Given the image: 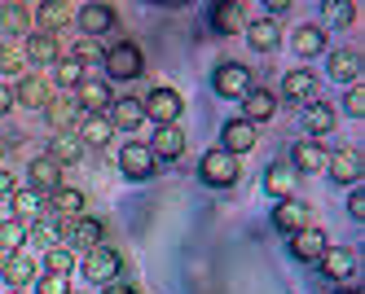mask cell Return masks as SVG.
Masks as SVG:
<instances>
[{
	"label": "cell",
	"mask_w": 365,
	"mask_h": 294,
	"mask_svg": "<svg viewBox=\"0 0 365 294\" xmlns=\"http://www.w3.org/2000/svg\"><path fill=\"white\" fill-rule=\"evenodd\" d=\"M36 290H40V294H71L66 277H53V273H44V277L36 281Z\"/></svg>",
	"instance_id": "43"
},
{
	"label": "cell",
	"mask_w": 365,
	"mask_h": 294,
	"mask_svg": "<svg viewBox=\"0 0 365 294\" xmlns=\"http://www.w3.org/2000/svg\"><path fill=\"white\" fill-rule=\"evenodd\" d=\"M9 294H22V290H9Z\"/></svg>",
	"instance_id": "51"
},
{
	"label": "cell",
	"mask_w": 365,
	"mask_h": 294,
	"mask_svg": "<svg viewBox=\"0 0 365 294\" xmlns=\"http://www.w3.org/2000/svg\"><path fill=\"white\" fill-rule=\"evenodd\" d=\"M273 110H277V97L264 93V88H251V93L242 97V119H247L251 127L264 123V119H273Z\"/></svg>",
	"instance_id": "10"
},
{
	"label": "cell",
	"mask_w": 365,
	"mask_h": 294,
	"mask_svg": "<svg viewBox=\"0 0 365 294\" xmlns=\"http://www.w3.org/2000/svg\"><path fill=\"white\" fill-rule=\"evenodd\" d=\"M75 22H80L84 36L93 40V36H101V31L115 22V9H110V5H84V9H75Z\"/></svg>",
	"instance_id": "20"
},
{
	"label": "cell",
	"mask_w": 365,
	"mask_h": 294,
	"mask_svg": "<svg viewBox=\"0 0 365 294\" xmlns=\"http://www.w3.org/2000/svg\"><path fill=\"white\" fill-rule=\"evenodd\" d=\"M101 62H106L110 79H137V75H141V66H145V62H141V48H137V44H128V40H123V44H115Z\"/></svg>",
	"instance_id": "4"
},
{
	"label": "cell",
	"mask_w": 365,
	"mask_h": 294,
	"mask_svg": "<svg viewBox=\"0 0 365 294\" xmlns=\"http://www.w3.org/2000/svg\"><path fill=\"white\" fill-rule=\"evenodd\" d=\"M80 154H84V145H80V137L75 132H58L53 141H48V158L62 167V163H80Z\"/></svg>",
	"instance_id": "25"
},
{
	"label": "cell",
	"mask_w": 365,
	"mask_h": 294,
	"mask_svg": "<svg viewBox=\"0 0 365 294\" xmlns=\"http://www.w3.org/2000/svg\"><path fill=\"white\" fill-rule=\"evenodd\" d=\"M48 211H58V216H84V194L80 189H66V184H58L53 194L44 198Z\"/></svg>",
	"instance_id": "24"
},
{
	"label": "cell",
	"mask_w": 365,
	"mask_h": 294,
	"mask_svg": "<svg viewBox=\"0 0 365 294\" xmlns=\"http://www.w3.org/2000/svg\"><path fill=\"white\" fill-rule=\"evenodd\" d=\"M304 127L312 132V137H326V132L334 127V110H330L326 101H312L308 110H304Z\"/></svg>",
	"instance_id": "33"
},
{
	"label": "cell",
	"mask_w": 365,
	"mask_h": 294,
	"mask_svg": "<svg viewBox=\"0 0 365 294\" xmlns=\"http://www.w3.org/2000/svg\"><path fill=\"white\" fill-rule=\"evenodd\" d=\"M339 294H356V290H339Z\"/></svg>",
	"instance_id": "50"
},
{
	"label": "cell",
	"mask_w": 365,
	"mask_h": 294,
	"mask_svg": "<svg viewBox=\"0 0 365 294\" xmlns=\"http://www.w3.org/2000/svg\"><path fill=\"white\" fill-rule=\"evenodd\" d=\"M326 14H330V18H339V22H352V18H356V9H352V5H326Z\"/></svg>",
	"instance_id": "47"
},
{
	"label": "cell",
	"mask_w": 365,
	"mask_h": 294,
	"mask_svg": "<svg viewBox=\"0 0 365 294\" xmlns=\"http://www.w3.org/2000/svg\"><path fill=\"white\" fill-rule=\"evenodd\" d=\"M141 119H145V105H141L137 97H119V101L110 105V127H119V132L141 127Z\"/></svg>",
	"instance_id": "16"
},
{
	"label": "cell",
	"mask_w": 365,
	"mask_h": 294,
	"mask_svg": "<svg viewBox=\"0 0 365 294\" xmlns=\"http://www.w3.org/2000/svg\"><path fill=\"white\" fill-rule=\"evenodd\" d=\"M106 53H101V44L97 40H80L75 44V53H71V62H80V66H93V62H101Z\"/></svg>",
	"instance_id": "40"
},
{
	"label": "cell",
	"mask_w": 365,
	"mask_h": 294,
	"mask_svg": "<svg viewBox=\"0 0 365 294\" xmlns=\"http://www.w3.org/2000/svg\"><path fill=\"white\" fill-rule=\"evenodd\" d=\"M71 268H75V255H71V251H62V246L44 251V273H53V277H71Z\"/></svg>",
	"instance_id": "38"
},
{
	"label": "cell",
	"mask_w": 365,
	"mask_h": 294,
	"mask_svg": "<svg viewBox=\"0 0 365 294\" xmlns=\"http://www.w3.org/2000/svg\"><path fill=\"white\" fill-rule=\"evenodd\" d=\"M14 194H18V184H14V176H9V172H0V202H9Z\"/></svg>",
	"instance_id": "46"
},
{
	"label": "cell",
	"mask_w": 365,
	"mask_h": 294,
	"mask_svg": "<svg viewBox=\"0 0 365 294\" xmlns=\"http://www.w3.org/2000/svg\"><path fill=\"white\" fill-rule=\"evenodd\" d=\"M0 22H5L9 31H27L31 9H27V5H5V9H0Z\"/></svg>",
	"instance_id": "39"
},
{
	"label": "cell",
	"mask_w": 365,
	"mask_h": 294,
	"mask_svg": "<svg viewBox=\"0 0 365 294\" xmlns=\"http://www.w3.org/2000/svg\"><path fill=\"white\" fill-rule=\"evenodd\" d=\"M348 211H352V220H365V189H352V198H348Z\"/></svg>",
	"instance_id": "45"
},
{
	"label": "cell",
	"mask_w": 365,
	"mask_h": 294,
	"mask_svg": "<svg viewBox=\"0 0 365 294\" xmlns=\"http://www.w3.org/2000/svg\"><path fill=\"white\" fill-rule=\"evenodd\" d=\"M31 237H36L44 251H53V246H58V229L48 224V220H36V224H31Z\"/></svg>",
	"instance_id": "42"
},
{
	"label": "cell",
	"mask_w": 365,
	"mask_h": 294,
	"mask_svg": "<svg viewBox=\"0 0 365 294\" xmlns=\"http://www.w3.org/2000/svg\"><path fill=\"white\" fill-rule=\"evenodd\" d=\"M326 167L339 184H356L361 180V154L356 149H339V154H326Z\"/></svg>",
	"instance_id": "11"
},
{
	"label": "cell",
	"mask_w": 365,
	"mask_h": 294,
	"mask_svg": "<svg viewBox=\"0 0 365 294\" xmlns=\"http://www.w3.org/2000/svg\"><path fill=\"white\" fill-rule=\"evenodd\" d=\"M344 105H348V115H352V119H361V115H365V84H352Z\"/></svg>",
	"instance_id": "44"
},
{
	"label": "cell",
	"mask_w": 365,
	"mask_h": 294,
	"mask_svg": "<svg viewBox=\"0 0 365 294\" xmlns=\"http://www.w3.org/2000/svg\"><path fill=\"white\" fill-rule=\"evenodd\" d=\"M317 263H322V273L330 281H352V273H356V255L344 251V246H326V255Z\"/></svg>",
	"instance_id": "7"
},
{
	"label": "cell",
	"mask_w": 365,
	"mask_h": 294,
	"mask_svg": "<svg viewBox=\"0 0 365 294\" xmlns=\"http://www.w3.org/2000/svg\"><path fill=\"white\" fill-rule=\"evenodd\" d=\"M71 242H75V246H84V251H97V246H101V220H88V216H80V220H75Z\"/></svg>",
	"instance_id": "34"
},
{
	"label": "cell",
	"mask_w": 365,
	"mask_h": 294,
	"mask_svg": "<svg viewBox=\"0 0 365 294\" xmlns=\"http://www.w3.org/2000/svg\"><path fill=\"white\" fill-rule=\"evenodd\" d=\"M9 202H14V220H22V224H36L44 211H48V206H44V198H40V194H31V189H27V194H14Z\"/></svg>",
	"instance_id": "29"
},
{
	"label": "cell",
	"mask_w": 365,
	"mask_h": 294,
	"mask_svg": "<svg viewBox=\"0 0 365 294\" xmlns=\"http://www.w3.org/2000/svg\"><path fill=\"white\" fill-rule=\"evenodd\" d=\"M326 246H330V242H326V233H322V229H312V224H308V229H299V233L291 237L295 259H322V255H326Z\"/></svg>",
	"instance_id": "17"
},
{
	"label": "cell",
	"mask_w": 365,
	"mask_h": 294,
	"mask_svg": "<svg viewBox=\"0 0 365 294\" xmlns=\"http://www.w3.org/2000/svg\"><path fill=\"white\" fill-rule=\"evenodd\" d=\"M40 36H53L58 26H66L75 18V5H62V0H53V5H40Z\"/></svg>",
	"instance_id": "27"
},
{
	"label": "cell",
	"mask_w": 365,
	"mask_h": 294,
	"mask_svg": "<svg viewBox=\"0 0 365 294\" xmlns=\"http://www.w3.org/2000/svg\"><path fill=\"white\" fill-rule=\"evenodd\" d=\"M75 105L80 110H88V115H106L110 110V84L106 79H80V88H75Z\"/></svg>",
	"instance_id": "6"
},
{
	"label": "cell",
	"mask_w": 365,
	"mask_h": 294,
	"mask_svg": "<svg viewBox=\"0 0 365 294\" xmlns=\"http://www.w3.org/2000/svg\"><path fill=\"white\" fill-rule=\"evenodd\" d=\"M119 268H123V259H119V251H110V246H97V251L84 255V277H88V281L110 285V281L119 277Z\"/></svg>",
	"instance_id": "3"
},
{
	"label": "cell",
	"mask_w": 365,
	"mask_h": 294,
	"mask_svg": "<svg viewBox=\"0 0 365 294\" xmlns=\"http://www.w3.org/2000/svg\"><path fill=\"white\" fill-rule=\"evenodd\" d=\"M212 26H216V31H225V36L242 31V26H247V9L242 5H216L212 9Z\"/></svg>",
	"instance_id": "30"
},
{
	"label": "cell",
	"mask_w": 365,
	"mask_h": 294,
	"mask_svg": "<svg viewBox=\"0 0 365 294\" xmlns=\"http://www.w3.org/2000/svg\"><path fill=\"white\" fill-rule=\"evenodd\" d=\"M264 189H269L273 198H291V189H295V172H291V163H273L269 176H264Z\"/></svg>",
	"instance_id": "31"
},
{
	"label": "cell",
	"mask_w": 365,
	"mask_h": 294,
	"mask_svg": "<svg viewBox=\"0 0 365 294\" xmlns=\"http://www.w3.org/2000/svg\"><path fill=\"white\" fill-rule=\"evenodd\" d=\"M180 149H185V132H180L176 123L154 127V141H150V154H154V158H176Z\"/></svg>",
	"instance_id": "18"
},
{
	"label": "cell",
	"mask_w": 365,
	"mask_h": 294,
	"mask_svg": "<svg viewBox=\"0 0 365 294\" xmlns=\"http://www.w3.org/2000/svg\"><path fill=\"white\" fill-rule=\"evenodd\" d=\"M212 84H216V93H220V97L242 101V97L251 93V70H247V66H238V62H225V66L212 75Z\"/></svg>",
	"instance_id": "2"
},
{
	"label": "cell",
	"mask_w": 365,
	"mask_h": 294,
	"mask_svg": "<svg viewBox=\"0 0 365 294\" xmlns=\"http://www.w3.org/2000/svg\"><path fill=\"white\" fill-rule=\"evenodd\" d=\"M251 145H255V127H251L247 119H229V123H225V145H220V149H225V154H247Z\"/></svg>",
	"instance_id": "19"
},
{
	"label": "cell",
	"mask_w": 365,
	"mask_h": 294,
	"mask_svg": "<svg viewBox=\"0 0 365 294\" xmlns=\"http://www.w3.org/2000/svg\"><path fill=\"white\" fill-rule=\"evenodd\" d=\"M119 167H123V176H133V180H145L150 172H154V154H150V145H123L119 149Z\"/></svg>",
	"instance_id": "8"
},
{
	"label": "cell",
	"mask_w": 365,
	"mask_h": 294,
	"mask_svg": "<svg viewBox=\"0 0 365 294\" xmlns=\"http://www.w3.org/2000/svg\"><path fill=\"white\" fill-rule=\"evenodd\" d=\"M80 145H110V137H115V127H110V119L106 115H84V123H80Z\"/></svg>",
	"instance_id": "21"
},
{
	"label": "cell",
	"mask_w": 365,
	"mask_h": 294,
	"mask_svg": "<svg viewBox=\"0 0 365 294\" xmlns=\"http://www.w3.org/2000/svg\"><path fill=\"white\" fill-rule=\"evenodd\" d=\"M0 277L9 281V290H22L27 281H36V263L22 255V251L18 255H5V259H0Z\"/></svg>",
	"instance_id": "14"
},
{
	"label": "cell",
	"mask_w": 365,
	"mask_h": 294,
	"mask_svg": "<svg viewBox=\"0 0 365 294\" xmlns=\"http://www.w3.org/2000/svg\"><path fill=\"white\" fill-rule=\"evenodd\" d=\"M326 167V149L317 141H299L291 149V172H322Z\"/></svg>",
	"instance_id": "23"
},
{
	"label": "cell",
	"mask_w": 365,
	"mask_h": 294,
	"mask_svg": "<svg viewBox=\"0 0 365 294\" xmlns=\"http://www.w3.org/2000/svg\"><path fill=\"white\" fill-rule=\"evenodd\" d=\"M80 79H84V66L80 62H71V58L58 62V84L62 88H80Z\"/></svg>",
	"instance_id": "41"
},
{
	"label": "cell",
	"mask_w": 365,
	"mask_h": 294,
	"mask_svg": "<svg viewBox=\"0 0 365 294\" xmlns=\"http://www.w3.org/2000/svg\"><path fill=\"white\" fill-rule=\"evenodd\" d=\"M71 294H75V290H71Z\"/></svg>",
	"instance_id": "52"
},
{
	"label": "cell",
	"mask_w": 365,
	"mask_h": 294,
	"mask_svg": "<svg viewBox=\"0 0 365 294\" xmlns=\"http://www.w3.org/2000/svg\"><path fill=\"white\" fill-rule=\"evenodd\" d=\"M198 172H202L207 184H216V189H225V184L238 180V163H233V154H225V149H207Z\"/></svg>",
	"instance_id": "1"
},
{
	"label": "cell",
	"mask_w": 365,
	"mask_h": 294,
	"mask_svg": "<svg viewBox=\"0 0 365 294\" xmlns=\"http://www.w3.org/2000/svg\"><path fill=\"white\" fill-rule=\"evenodd\" d=\"M27 176H31V194H40V198H48V194H53L58 184H62V167H58L48 154H44V158H36Z\"/></svg>",
	"instance_id": "9"
},
{
	"label": "cell",
	"mask_w": 365,
	"mask_h": 294,
	"mask_svg": "<svg viewBox=\"0 0 365 294\" xmlns=\"http://www.w3.org/2000/svg\"><path fill=\"white\" fill-rule=\"evenodd\" d=\"M141 105H145V115L159 123V127H168V123L180 119V93H176V88H154Z\"/></svg>",
	"instance_id": "5"
},
{
	"label": "cell",
	"mask_w": 365,
	"mask_h": 294,
	"mask_svg": "<svg viewBox=\"0 0 365 294\" xmlns=\"http://www.w3.org/2000/svg\"><path fill=\"white\" fill-rule=\"evenodd\" d=\"M14 101H22L27 110H44L48 101H53V93H48V84L40 75H27V79H18V93H14Z\"/></svg>",
	"instance_id": "15"
},
{
	"label": "cell",
	"mask_w": 365,
	"mask_h": 294,
	"mask_svg": "<svg viewBox=\"0 0 365 294\" xmlns=\"http://www.w3.org/2000/svg\"><path fill=\"white\" fill-rule=\"evenodd\" d=\"M22 58H31V62H40V66H48V62H62V48H58V36H31L27 40V53Z\"/></svg>",
	"instance_id": "26"
},
{
	"label": "cell",
	"mask_w": 365,
	"mask_h": 294,
	"mask_svg": "<svg viewBox=\"0 0 365 294\" xmlns=\"http://www.w3.org/2000/svg\"><path fill=\"white\" fill-rule=\"evenodd\" d=\"M273 224L282 229V233H299V229H308V206L304 202H295V198H282L277 202V211H273Z\"/></svg>",
	"instance_id": "12"
},
{
	"label": "cell",
	"mask_w": 365,
	"mask_h": 294,
	"mask_svg": "<svg viewBox=\"0 0 365 294\" xmlns=\"http://www.w3.org/2000/svg\"><path fill=\"white\" fill-rule=\"evenodd\" d=\"M22 242H27V224L9 216L5 224H0V259H5V255H18Z\"/></svg>",
	"instance_id": "32"
},
{
	"label": "cell",
	"mask_w": 365,
	"mask_h": 294,
	"mask_svg": "<svg viewBox=\"0 0 365 294\" xmlns=\"http://www.w3.org/2000/svg\"><path fill=\"white\" fill-rule=\"evenodd\" d=\"M247 40H251V48H259V53H269V48H277V44H282V26H277L273 18H259V22H247Z\"/></svg>",
	"instance_id": "22"
},
{
	"label": "cell",
	"mask_w": 365,
	"mask_h": 294,
	"mask_svg": "<svg viewBox=\"0 0 365 294\" xmlns=\"http://www.w3.org/2000/svg\"><path fill=\"white\" fill-rule=\"evenodd\" d=\"M0 75H9V79H27V58H22L18 48L0 44Z\"/></svg>",
	"instance_id": "37"
},
{
	"label": "cell",
	"mask_w": 365,
	"mask_h": 294,
	"mask_svg": "<svg viewBox=\"0 0 365 294\" xmlns=\"http://www.w3.org/2000/svg\"><path fill=\"white\" fill-rule=\"evenodd\" d=\"M44 110H48V123H53L58 132H71V123L80 119V105H75V97H53Z\"/></svg>",
	"instance_id": "28"
},
{
	"label": "cell",
	"mask_w": 365,
	"mask_h": 294,
	"mask_svg": "<svg viewBox=\"0 0 365 294\" xmlns=\"http://www.w3.org/2000/svg\"><path fill=\"white\" fill-rule=\"evenodd\" d=\"M356 70H361V58H356V53H348V48L330 53V79H356Z\"/></svg>",
	"instance_id": "36"
},
{
	"label": "cell",
	"mask_w": 365,
	"mask_h": 294,
	"mask_svg": "<svg viewBox=\"0 0 365 294\" xmlns=\"http://www.w3.org/2000/svg\"><path fill=\"white\" fill-rule=\"evenodd\" d=\"M106 294H137V290H133V285H123V281H110Z\"/></svg>",
	"instance_id": "49"
},
{
	"label": "cell",
	"mask_w": 365,
	"mask_h": 294,
	"mask_svg": "<svg viewBox=\"0 0 365 294\" xmlns=\"http://www.w3.org/2000/svg\"><path fill=\"white\" fill-rule=\"evenodd\" d=\"M9 105H14V88L0 84V115H9Z\"/></svg>",
	"instance_id": "48"
},
{
	"label": "cell",
	"mask_w": 365,
	"mask_h": 294,
	"mask_svg": "<svg viewBox=\"0 0 365 294\" xmlns=\"http://www.w3.org/2000/svg\"><path fill=\"white\" fill-rule=\"evenodd\" d=\"M322 48H326L322 26H299V31H295V53H299V58H317Z\"/></svg>",
	"instance_id": "35"
},
{
	"label": "cell",
	"mask_w": 365,
	"mask_h": 294,
	"mask_svg": "<svg viewBox=\"0 0 365 294\" xmlns=\"http://www.w3.org/2000/svg\"><path fill=\"white\" fill-rule=\"evenodd\" d=\"M282 93L291 97V101L312 105V101H317V75H312V70H291V75L282 79Z\"/></svg>",
	"instance_id": "13"
}]
</instances>
